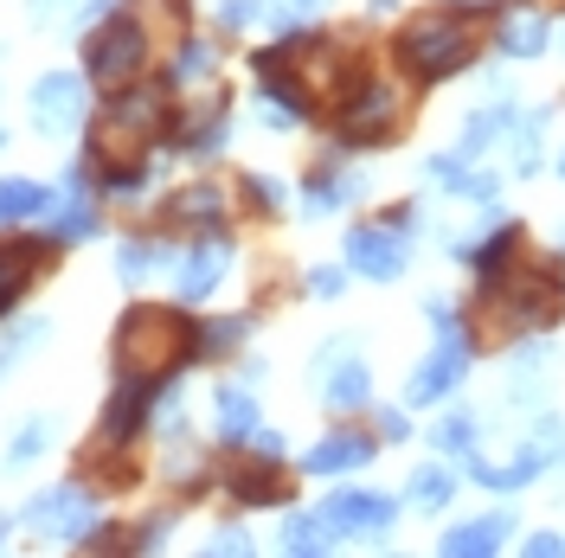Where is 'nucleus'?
<instances>
[{
  "label": "nucleus",
  "instance_id": "1",
  "mask_svg": "<svg viewBox=\"0 0 565 558\" xmlns=\"http://www.w3.org/2000/svg\"><path fill=\"white\" fill-rule=\"evenodd\" d=\"M489 0H444V7H424L412 13L398 39H392V58L398 71L418 84V90H437L482 58V26H489Z\"/></svg>",
  "mask_w": 565,
  "mask_h": 558
},
{
  "label": "nucleus",
  "instance_id": "2",
  "mask_svg": "<svg viewBox=\"0 0 565 558\" xmlns=\"http://www.w3.org/2000/svg\"><path fill=\"white\" fill-rule=\"evenodd\" d=\"M109 366L129 379H174L200 366V314H186V302H136L122 309L116 334H109Z\"/></svg>",
  "mask_w": 565,
  "mask_h": 558
},
{
  "label": "nucleus",
  "instance_id": "3",
  "mask_svg": "<svg viewBox=\"0 0 565 558\" xmlns=\"http://www.w3.org/2000/svg\"><path fill=\"white\" fill-rule=\"evenodd\" d=\"M174 129V90L161 77H136L122 90H109L84 122V161H141L161 154V141Z\"/></svg>",
  "mask_w": 565,
  "mask_h": 558
},
{
  "label": "nucleus",
  "instance_id": "4",
  "mask_svg": "<svg viewBox=\"0 0 565 558\" xmlns=\"http://www.w3.org/2000/svg\"><path fill=\"white\" fill-rule=\"evenodd\" d=\"M476 309L489 314V328L501 334H553V321L565 314V264L559 257H521L514 270L476 282Z\"/></svg>",
  "mask_w": 565,
  "mask_h": 558
},
{
  "label": "nucleus",
  "instance_id": "5",
  "mask_svg": "<svg viewBox=\"0 0 565 558\" xmlns=\"http://www.w3.org/2000/svg\"><path fill=\"white\" fill-rule=\"evenodd\" d=\"M405 136V90L380 77V71H360L348 90L328 104V141H341L348 154H373L392 148Z\"/></svg>",
  "mask_w": 565,
  "mask_h": 558
},
{
  "label": "nucleus",
  "instance_id": "6",
  "mask_svg": "<svg viewBox=\"0 0 565 558\" xmlns=\"http://www.w3.org/2000/svg\"><path fill=\"white\" fill-rule=\"evenodd\" d=\"M148 58H154V33H148V13H136V7H116L104 26L84 33V77L104 97L148 77Z\"/></svg>",
  "mask_w": 565,
  "mask_h": 558
},
{
  "label": "nucleus",
  "instance_id": "7",
  "mask_svg": "<svg viewBox=\"0 0 565 558\" xmlns=\"http://www.w3.org/2000/svg\"><path fill=\"white\" fill-rule=\"evenodd\" d=\"M20 526L33 533L39 546H90L97 526H104V501H97V489L84 475H71V482H52V489L26 494Z\"/></svg>",
  "mask_w": 565,
  "mask_h": 558
},
{
  "label": "nucleus",
  "instance_id": "8",
  "mask_svg": "<svg viewBox=\"0 0 565 558\" xmlns=\"http://www.w3.org/2000/svg\"><path fill=\"white\" fill-rule=\"evenodd\" d=\"M232 136H238L232 97H225V84H206V97L174 109V129L161 141V154H174V161H218L232 148Z\"/></svg>",
  "mask_w": 565,
  "mask_h": 558
},
{
  "label": "nucleus",
  "instance_id": "9",
  "mask_svg": "<svg viewBox=\"0 0 565 558\" xmlns=\"http://www.w3.org/2000/svg\"><path fill=\"white\" fill-rule=\"evenodd\" d=\"M90 77L84 71H39L33 77V90H26V109H33V136L45 141H65V136H84V122H90Z\"/></svg>",
  "mask_w": 565,
  "mask_h": 558
},
{
  "label": "nucleus",
  "instance_id": "10",
  "mask_svg": "<svg viewBox=\"0 0 565 558\" xmlns=\"http://www.w3.org/2000/svg\"><path fill=\"white\" fill-rule=\"evenodd\" d=\"M366 193H373V174H366V168H353L341 141H328L316 161H309V174H302V218L321 225V218H334V212L360 206Z\"/></svg>",
  "mask_w": 565,
  "mask_h": 558
},
{
  "label": "nucleus",
  "instance_id": "11",
  "mask_svg": "<svg viewBox=\"0 0 565 558\" xmlns=\"http://www.w3.org/2000/svg\"><path fill=\"white\" fill-rule=\"evenodd\" d=\"M232 270H238V245H232V232H193V245L174 250V302H186V309H200V302H212L225 282H232Z\"/></svg>",
  "mask_w": 565,
  "mask_h": 558
},
{
  "label": "nucleus",
  "instance_id": "12",
  "mask_svg": "<svg viewBox=\"0 0 565 558\" xmlns=\"http://www.w3.org/2000/svg\"><path fill=\"white\" fill-rule=\"evenodd\" d=\"M476 328H450V334H437V347L424 353L418 366H412V379H405V405L412 411H430V405H444L462 379H469V366H476Z\"/></svg>",
  "mask_w": 565,
  "mask_h": 558
},
{
  "label": "nucleus",
  "instance_id": "13",
  "mask_svg": "<svg viewBox=\"0 0 565 558\" xmlns=\"http://www.w3.org/2000/svg\"><path fill=\"white\" fill-rule=\"evenodd\" d=\"M341 264L360 282H398L412 270V232H398L392 218H360L341 238Z\"/></svg>",
  "mask_w": 565,
  "mask_h": 558
},
{
  "label": "nucleus",
  "instance_id": "14",
  "mask_svg": "<svg viewBox=\"0 0 565 558\" xmlns=\"http://www.w3.org/2000/svg\"><path fill=\"white\" fill-rule=\"evenodd\" d=\"M218 494L232 507H289L296 475L282 469V455H257V450H232V462L218 469Z\"/></svg>",
  "mask_w": 565,
  "mask_h": 558
},
{
  "label": "nucleus",
  "instance_id": "15",
  "mask_svg": "<svg viewBox=\"0 0 565 558\" xmlns=\"http://www.w3.org/2000/svg\"><path fill=\"white\" fill-rule=\"evenodd\" d=\"M52 257H58V245L45 238V232H7L0 238V321L7 314H20V302L33 296V282L52 277Z\"/></svg>",
  "mask_w": 565,
  "mask_h": 558
},
{
  "label": "nucleus",
  "instance_id": "16",
  "mask_svg": "<svg viewBox=\"0 0 565 558\" xmlns=\"http://www.w3.org/2000/svg\"><path fill=\"white\" fill-rule=\"evenodd\" d=\"M316 391L328 411H366L373 405V366L353 353V341L341 334V341H328V347L316 353Z\"/></svg>",
  "mask_w": 565,
  "mask_h": 558
},
{
  "label": "nucleus",
  "instance_id": "17",
  "mask_svg": "<svg viewBox=\"0 0 565 558\" xmlns=\"http://www.w3.org/2000/svg\"><path fill=\"white\" fill-rule=\"evenodd\" d=\"M398 494L386 489H334L321 501V521L334 526V539H386L398 526Z\"/></svg>",
  "mask_w": 565,
  "mask_h": 558
},
{
  "label": "nucleus",
  "instance_id": "18",
  "mask_svg": "<svg viewBox=\"0 0 565 558\" xmlns=\"http://www.w3.org/2000/svg\"><path fill=\"white\" fill-rule=\"evenodd\" d=\"M225 218H232V193L218 180H186L174 193H161L154 206L161 232H225Z\"/></svg>",
  "mask_w": 565,
  "mask_h": 558
},
{
  "label": "nucleus",
  "instance_id": "19",
  "mask_svg": "<svg viewBox=\"0 0 565 558\" xmlns=\"http://www.w3.org/2000/svg\"><path fill=\"white\" fill-rule=\"evenodd\" d=\"M380 455V437L373 430H353V423H334V430H321L316 443L302 450V475H316V482H341L353 469H366Z\"/></svg>",
  "mask_w": 565,
  "mask_h": 558
},
{
  "label": "nucleus",
  "instance_id": "20",
  "mask_svg": "<svg viewBox=\"0 0 565 558\" xmlns=\"http://www.w3.org/2000/svg\"><path fill=\"white\" fill-rule=\"evenodd\" d=\"M553 13H546V7H508V13H501V20H494V52H501V58H508V65H540V58H546V52H553Z\"/></svg>",
  "mask_w": 565,
  "mask_h": 558
},
{
  "label": "nucleus",
  "instance_id": "21",
  "mask_svg": "<svg viewBox=\"0 0 565 558\" xmlns=\"http://www.w3.org/2000/svg\"><path fill=\"white\" fill-rule=\"evenodd\" d=\"M257 423H264V411H257V391H250L245 379L212 385V443H218V450H245Z\"/></svg>",
  "mask_w": 565,
  "mask_h": 558
},
{
  "label": "nucleus",
  "instance_id": "22",
  "mask_svg": "<svg viewBox=\"0 0 565 558\" xmlns=\"http://www.w3.org/2000/svg\"><path fill=\"white\" fill-rule=\"evenodd\" d=\"M174 250H180L174 232H161V225H154V232H129V238H116V264H109V270H116L122 289H141L148 277L174 270Z\"/></svg>",
  "mask_w": 565,
  "mask_h": 558
},
{
  "label": "nucleus",
  "instance_id": "23",
  "mask_svg": "<svg viewBox=\"0 0 565 558\" xmlns=\"http://www.w3.org/2000/svg\"><path fill=\"white\" fill-rule=\"evenodd\" d=\"M218 39L206 33H180L174 52H168V71H161V84L174 90V97H186V90H206V84H218Z\"/></svg>",
  "mask_w": 565,
  "mask_h": 558
},
{
  "label": "nucleus",
  "instance_id": "24",
  "mask_svg": "<svg viewBox=\"0 0 565 558\" xmlns=\"http://www.w3.org/2000/svg\"><path fill=\"white\" fill-rule=\"evenodd\" d=\"M161 180V154H141V161H90V186L104 206H136L154 193Z\"/></svg>",
  "mask_w": 565,
  "mask_h": 558
},
{
  "label": "nucleus",
  "instance_id": "25",
  "mask_svg": "<svg viewBox=\"0 0 565 558\" xmlns=\"http://www.w3.org/2000/svg\"><path fill=\"white\" fill-rule=\"evenodd\" d=\"M508 539H514V514H508V507H489V514H476V521L444 526L437 552L444 558H494Z\"/></svg>",
  "mask_w": 565,
  "mask_h": 558
},
{
  "label": "nucleus",
  "instance_id": "26",
  "mask_svg": "<svg viewBox=\"0 0 565 558\" xmlns=\"http://www.w3.org/2000/svg\"><path fill=\"white\" fill-rule=\"evenodd\" d=\"M257 334V309H238V314H200V366H225L238 360Z\"/></svg>",
  "mask_w": 565,
  "mask_h": 558
},
{
  "label": "nucleus",
  "instance_id": "27",
  "mask_svg": "<svg viewBox=\"0 0 565 558\" xmlns=\"http://www.w3.org/2000/svg\"><path fill=\"white\" fill-rule=\"evenodd\" d=\"M514 116H521V109H514L508 97H501V90H494L489 104H476L469 116H462L457 154H469V161H482V154H489L494 141H508V129H514Z\"/></svg>",
  "mask_w": 565,
  "mask_h": 558
},
{
  "label": "nucleus",
  "instance_id": "28",
  "mask_svg": "<svg viewBox=\"0 0 565 558\" xmlns=\"http://www.w3.org/2000/svg\"><path fill=\"white\" fill-rule=\"evenodd\" d=\"M553 116H559V104H533V109H521V116H514V129H508V154H514V174H521V180L540 174Z\"/></svg>",
  "mask_w": 565,
  "mask_h": 558
},
{
  "label": "nucleus",
  "instance_id": "29",
  "mask_svg": "<svg viewBox=\"0 0 565 558\" xmlns=\"http://www.w3.org/2000/svg\"><path fill=\"white\" fill-rule=\"evenodd\" d=\"M553 360H559V347H553L546 334H521V341L508 347V391H514V398H533V391L546 385V373H553Z\"/></svg>",
  "mask_w": 565,
  "mask_h": 558
},
{
  "label": "nucleus",
  "instance_id": "30",
  "mask_svg": "<svg viewBox=\"0 0 565 558\" xmlns=\"http://www.w3.org/2000/svg\"><path fill=\"white\" fill-rule=\"evenodd\" d=\"M52 206V186L26 174H0V232H20V225H39Z\"/></svg>",
  "mask_w": 565,
  "mask_h": 558
},
{
  "label": "nucleus",
  "instance_id": "31",
  "mask_svg": "<svg viewBox=\"0 0 565 558\" xmlns=\"http://www.w3.org/2000/svg\"><path fill=\"white\" fill-rule=\"evenodd\" d=\"M277 546L289 558H321V552H334V526L321 521V507H289L277 526Z\"/></svg>",
  "mask_w": 565,
  "mask_h": 558
},
{
  "label": "nucleus",
  "instance_id": "32",
  "mask_svg": "<svg viewBox=\"0 0 565 558\" xmlns=\"http://www.w3.org/2000/svg\"><path fill=\"white\" fill-rule=\"evenodd\" d=\"M457 469H450V455H437V462H418L412 475H405V501L424 507V514H444L450 501H457Z\"/></svg>",
  "mask_w": 565,
  "mask_h": 558
},
{
  "label": "nucleus",
  "instance_id": "33",
  "mask_svg": "<svg viewBox=\"0 0 565 558\" xmlns=\"http://www.w3.org/2000/svg\"><path fill=\"white\" fill-rule=\"evenodd\" d=\"M482 430H489V418L469 411V405H457V411H444V418L430 423V450L450 455V462H462L469 450H482Z\"/></svg>",
  "mask_w": 565,
  "mask_h": 558
},
{
  "label": "nucleus",
  "instance_id": "34",
  "mask_svg": "<svg viewBox=\"0 0 565 558\" xmlns=\"http://www.w3.org/2000/svg\"><path fill=\"white\" fill-rule=\"evenodd\" d=\"M238 206H245L250 218H282V212H289V180L264 174V168H245V174H238Z\"/></svg>",
  "mask_w": 565,
  "mask_h": 558
},
{
  "label": "nucleus",
  "instance_id": "35",
  "mask_svg": "<svg viewBox=\"0 0 565 558\" xmlns=\"http://www.w3.org/2000/svg\"><path fill=\"white\" fill-rule=\"evenodd\" d=\"M45 334H52L45 314H7V321H0V379H7L33 347H45Z\"/></svg>",
  "mask_w": 565,
  "mask_h": 558
},
{
  "label": "nucleus",
  "instance_id": "36",
  "mask_svg": "<svg viewBox=\"0 0 565 558\" xmlns=\"http://www.w3.org/2000/svg\"><path fill=\"white\" fill-rule=\"evenodd\" d=\"M52 443H58V418L52 411H33V418L7 437V469H33L39 455H52Z\"/></svg>",
  "mask_w": 565,
  "mask_h": 558
},
{
  "label": "nucleus",
  "instance_id": "37",
  "mask_svg": "<svg viewBox=\"0 0 565 558\" xmlns=\"http://www.w3.org/2000/svg\"><path fill=\"white\" fill-rule=\"evenodd\" d=\"M321 7H328V0H257V20H264V26L282 39V33H302V26H316Z\"/></svg>",
  "mask_w": 565,
  "mask_h": 558
},
{
  "label": "nucleus",
  "instance_id": "38",
  "mask_svg": "<svg viewBox=\"0 0 565 558\" xmlns=\"http://www.w3.org/2000/svg\"><path fill=\"white\" fill-rule=\"evenodd\" d=\"M174 526H180V514H174V507H161V514H148V521L122 539V546H129V552H161V546L174 539Z\"/></svg>",
  "mask_w": 565,
  "mask_h": 558
},
{
  "label": "nucleus",
  "instance_id": "39",
  "mask_svg": "<svg viewBox=\"0 0 565 558\" xmlns=\"http://www.w3.org/2000/svg\"><path fill=\"white\" fill-rule=\"evenodd\" d=\"M348 264H309V270H302V296H316V302H334V296H341V289H348Z\"/></svg>",
  "mask_w": 565,
  "mask_h": 558
},
{
  "label": "nucleus",
  "instance_id": "40",
  "mask_svg": "<svg viewBox=\"0 0 565 558\" xmlns=\"http://www.w3.org/2000/svg\"><path fill=\"white\" fill-rule=\"evenodd\" d=\"M245 26H257V0H218L212 7V39H238Z\"/></svg>",
  "mask_w": 565,
  "mask_h": 558
},
{
  "label": "nucleus",
  "instance_id": "41",
  "mask_svg": "<svg viewBox=\"0 0 565 558\" xmlns=\"http://www.w3.org/2000/svg\"><path fill=\"white\" fill-rule=\"evenodd\" d=\"M250 552H257V539H250L238 521H232V526H212V533H206V558H250Z\"/></svg>",
  "mask_w": 565,
  "mask_h": 558
},
{
  "label": "nucleus",
  "instance_id": "42",
  "mask_svg": "<svg viewBox=\"0 0 565 558\" xmlns=\"http://www.w3.org/2000/svg\"><path fill=\"white\" fill-rule=\"evenodd\" d=\"M373 437L380 443H405L412 437V405H373Z\"/></svg>",
  "mask_w": 565,
  "mask_h": 558
},
{
  "label": "nucleus",
  "instance_id": "43",
  "mask_svg": "<svg viewBox=\"0 0 565 558\" xmlns=\"http://www.w3.org/2000/svg\"><path fill=\"white\" fill-rule=\"evenodd\" d=\"M116 7H129V0H77V7L65 13V26H71V33H90V26H104Z\"/></svg>",
  "mask_w": 565,
  "mask_h": 558
},
{
  "label": "nucleus",
  "instance_id": "44",
  "mask_svg": "<svg viewBox=\"0 0 565 558\" xmlns=\"http://www.w3.org/2000/svg\"><path fill=\"white\" fill-rule=\"evenodd\" d=\"M71 7H77V0H26V20L45 33V26H58V20H65Z\"/></svg>",
  "mask_w": 565,
  "mask_h": 558
},
{
  "label": "nucleus",
  "instance_id": "45",
  "mask_svg": "<svg viewBox=\"0 0 565 558\" xmlns=\"http://www.w3.org/2000/svg\"><path fill=\"white\" fill-rule=\"evenodd\" d=\"M245 450H257V455H289V437H282L277 423H257V430H250V443Z\"/></svg>",
  "mask_w": 565,
  "mask_h": 558
},
{
  "label": "nucleus",
  "instance_id": "46",
  "mask_svg": "<svg viewBox=\"0 0 565 558\" xmlns=\"http://www.w3.org/2000/svg\"><path fill=\"white\" fill-rule=\"evenodd\" d=\"M521 552H527V558H559V552H565V539L540 526V533H527V539H521Z\"/></svg>",
  "mask_w": 565,
  "mask_h": 558
},
{
  "label": "nucleus",
  "instance_id": "47",
  "mask_svg": "<svg viewBox=\"0 0 565 558\" xmlns=\"http://www.w3.org/2000/svg\"><path fill=\"white\" fill-rule=\"evenodd\" d=\"M398 7H405V0H366V13H373V20H386V13H398Z\"/></svg>",
  "mask_w": 565,
  "mask_h": 558
},
{
  "label": "nucleus",
  "instance_id": "48",
  "mask_svg": "<svg viewBox=\"0 0 565 558\" xmlns=\"http://www.w3.org/2000/svg\"><path fill=\"white\" fill-rule=\"evenodd\" d=\"M7 539H13V521H7V514H0V546H7Z\"/></svg>",
  "mask_w": 565,
  "mask_h": 558
},
{
  "label": "nucleus",
  "instance_id": "49",
  "mask_svg": "<svg viewBox=\"0 0 565 558\" xmlns=\"http://www.w3.org/2000/svg\"><path fill=\"white\" fill-rule=\"evenodd\" d=\"M559 180H565V148H559Z\"/></svg>",
  "mask_w": 565,
  "mask_h": 558
},
{
  "label": "nucleus",
  "instance_id": "50",
  "mask_svg": "<svg viewBox=\"0 0 565 558\" xmlns=\"http://www.w3.org/2000/svg\"><path fill=\"white\" fill-rule=\"evenodd\" d=\"M0 148H7V129H0Z\"/></svg>",
  "mask_w": 565,
  "mask_h": 558
},
{
  "label": "nucleus",
  "instance_id": "51",
  "mask_svg": "<svg viewBox=\"0 0 565 558\" xmlns=\"http://www.w3.org/2000/svg\"><path fill=\"white\" fill-rule=\"evenodd\" d=\"M559 39H565V26H559Z\"/></svg>",
  "mask_w": 565,
  "mask_h": 558
}]
</instances>
